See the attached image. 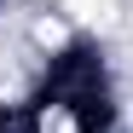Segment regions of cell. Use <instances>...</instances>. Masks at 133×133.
<instances>
[{
	"label": "cell",
	"instance_id": "obj_1",
	"mask_svg": "<svg viewBox=\"0 0 133 133\" xmlns=\"http://www.w3.org/2000/svg\"><path fill=\"white\" fill-rule=\"evenodd\" d=\"M35 41H41V46H64V41H70V29H64V17H35Z\"/></svg>",
	"mask_w": 133,
	"mask_h": 133
},
{
	"label": "cell",
	"instance_id": "obj_2",
	"mask_svg": "<svg viewBox=\"0 0 133 133\" xmlns=\"http://www.w3.org/2000/svg\"><path fill=\"white\" fill-rule=\"evenodd\" d=\"M41 133H70V110H46V116H41Z\"/></svg>",
	"mask_w": 133,
	"mask_h": 133
}]
</instances>
